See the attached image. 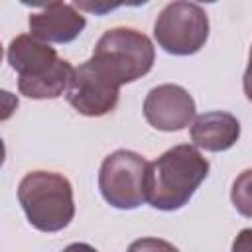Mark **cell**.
<instances>
[{"instance_id": "cell-1", "label": "cell", "mask_w": 252, "mask_h": 252, "mask_svg": "<svg viewBox=\"0 0 252 252\" xmlns=\"http://www.w3.org/2000/svg\"><path fill=\"white\" fill-rule=\"evenodd\" d=\"M211 169L209 159L193 144H179L150 161L148 203L158 211H177L189 203Z\"/></svg>"}, {"instance_id": "cell-2", "label": "cell", "mask_w": 252, "mask_h": 252, "mask_svg": "<svg viewBox=\"0 0 252 252\" xmlns=\"http://www.w3.org/2000/svg\"><path fill=\"white\" fill-rule=\"evenodd\" d=\"M18 201L28 222L41 232H59L75 217L73 185L57 171L26 173L18 185Z\"/></svg>"}, {"instance_id": "cell-3", "label": "cell", "mask_w": 252, "mask_h": 252, "mask_svg": "<svg viewBox=\"0 0 252 252\" xmlns=\"http://www.w3.org/2000/svg\"><path fill=\"white\" fill-rule=\"evenodd\" d=\"M94 65L120 87L148 75L156 61L152 39L134 28L106 30L93 49Z\"/></svg>"}, {"instance_id": "cell-4", "label": "cell", "mask_w": 252, "mask_h": 252, "mask_svg": "<svg viewBox=\"0 0 252 252\" xmlns=\"http://www.w3.org/2000/svg\"><path fill=\"white\" fill-rule=\"evenodd\" d=\"M148 177L150 161L144 156L132 150H116L100 163L98 189L110 207L132 211L148 201Z\"/></svg>"}, {"instance_id": "cell-5", "label": "cell", "mask_w": 252, "mask_h": 252, "mask_svg": "<svg viewBox=\"0 0 252 252\" xmlns=\"http://www.w3.org/2000/svg\"><path fill=\"white\" fill-rule=\"evenodd\" d=\"M154 37L169 55H195L207 43L209 16L189 0H173L156 18Z\"/></svg>"}, {"instance_id": "cell-6", "label": "cell", "mask_w": 252, "mask_h": 252, "mask_svg": "<svg viewBox=\"0 0 252 252\" xmlns=\"http://www.w3.org/2000/svg\"><path fill=\"white\" fill-rule=\"evenodd\" d=\"M65 98L79 114L98 118L116 108L120 98V85L104 75L93 59H87L75 67Z\"/></svg>"}, {"instance_id": "cell-7", "label": "cell", "mask_w": 252, "mask_h": 252, "mask_svg": "<svg viewBox=\"0 0 252 252\" xmlns=\"http://www.w3.org/2000/svg\"><path fill=\"white\" fill-rule=\"evenodd\" d=\"M144 118L161 132H179L195 120V100L187 89L173 83H163L144 98Z\"/></svg>"}, {"instance_id": "cell-8", "label": "cell", "mask_w": 252, "mask_h": 252, "mask_svg": "<svg viewBox=\"0 0 252 252\" xmlns=\"http://www.w3.org/2000/svg\"><path fill=\"white\" fill-rule=\"evenodd\" d=\"M30 33L49 43H71L81 35L87 26L85 16H81L75 6L57 4L51 8H43V12H35L28 20Z\"/></svg>"}, {"instance_id": "cell-9", "label": "cell", "mask_w": 252, "mask_h": 252, "mask_svg": "<svg viewBox=\"0 0 252 252\" xmlns=\"http://www.w3.org/2000/svg\"><path fill=\"white\" fill-rule=\"evenodd\" d=\"M6 59L18 77L30 79L47 73L59 61V55L49 41H43L33 33H20L8 43Z\"/></svg>"}, {"instance_id": "cell-10", "label": "cell", "mask_w": 252, "mask_h": 252, "mask_svg": "<svg viewBox=\"0 0 252 252\" xmlns=\"http://www.w3.org/2000/svg\"><path fill=\"white\" fill-rule=\"evenodd\" d=\"M191 142L205 152H226L240 138V122L224 110H211L197 116L189 128Z\"/></svg>"}, {"instance_id": "cell-11", "label": "cell", "mask_w": 252, "mask_h": 252, "mask_svg": "<svg viewBox=\"0 0 252 252\" xmlns=\"http://www.w3.org/2000/svg\"><path fill=\"white\" fill-rule=\"evenodd\" d=\"M73 65L67 59H61L43 75L22 79L18 77V91L20 94L33 98V100H45V98H57L63 93H67L71 77H73Z\"/></svg>"}, {"instance_id": "cell-12", "label": "cell", "mask_w": 252, "mask_h": 252, "mask_svg": "<svg viewBox=\"0 0 252 252\" xmlns=\"http://www.w3.org/2000/svg\"><path fill=\"white\" fill-rule=\"evenodd\" d=\"M230 201L242 217L252 219V167L238 173L232 181Z\"/></svg>"}, {"instance_id": "cell-13", "label": "cell", "mask_w": 252, "mask_h": 252, "mask_svg": "<svg viewBox=\"0 0 252 252\" xmlns=\"http://www.w3.org/2000/svg\"><path fill=\"white\" fill-rule=\"evenodd\" d=\"M73 4L87 14L104 16V14H110L116 8L124 6V0H73Z\"/></svg>"}, {"instance_id": "cell-14", "label": "cell", "mask_w": 252, "mask_h": 252, "mask_svg": "<svg viewBox=\"0 0 252 252\" xmlns=\"http://www.w3.org/2000/svg\"><path fill=\"white\" fill-rule=\"evenodd\" d=\"M234 252H250L252 250V228H242L232 242Z\"/></svg>"}, {"instance_id": "cell-15", "label": "cell", "mask_w": 252, "mask_h": 252, "mask_svg": "<svg viewBox=\"0 0 252 252\" xmlns=\"http://www.w3.org/2000/svg\"><path fill=\"white\" fill-rule=\"evenodd\" d=\"M242 89H244L246 98L252 102V57H248V65H246V71L242 77Z\"/></svg>"}, {"instance_id": "cell-16", "label": "cell", "mask_w": 252, "mask_h": 252, "mask_svg": "<svg viewBox=\"0 0 252 252\" xmlns=\"http://www.w3.org/2000/svg\"><path fill=\"white\" fill-rule=\"evenodd\" d=\"M18 2H22L24 6H32V8H51V6L61 4L63 0H18Z\"/></svg>"}, {"instance_id": "cell-17", "label": "cell", "mask_w": 252, "mask_h": 252, "mask_svg": "<svg viewBox=\"0 0 252 252\" xmlns=\"http://www.w3.org/2000/svg\"><path fill=\"white\" fill-rule=\"evenodd\" d=\"M150 0H124V6H130V8H140L144 4H148Z\"/></svg>"}, {"instance_id": "cell-18", "label": "cell", "mask_w": 252, "mask_h": 252, "mask_svg": "<svg viewBox=\"0 0 252 252\" xmlns=\"http://www.w3.org/2000/svg\"><path fill=\"white\" fill-rule=\"evenodd\" d=\"M197 2H205V4H213V2H217V0H197Z\"/></svg>"}, {"instance_id": "cell-19", "label": "cell", "mask_w": 252, "mask_h": 252, "mask_svg": "<svg viewBox=\"0 0 252 252\" xmlns=\"http://www.w3.org/2000/svg\"><path fill=\"white\" fill-rule=\"evenodd\" d=\"M248 57H252V45H250V53H248Z\"/></svg>"}]
</instances>
